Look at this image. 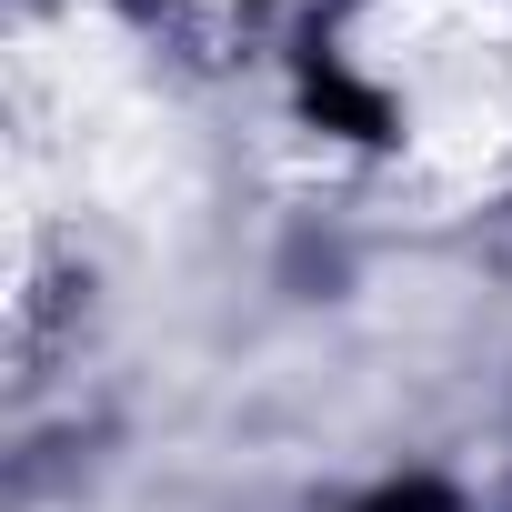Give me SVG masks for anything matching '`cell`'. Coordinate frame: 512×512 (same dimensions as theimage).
<instances>
[{
	"label": "cell",
	"instance_id": "6da1fadb",
	"mask_svg": "<svg viewBox=\"0 0 512 512\" xmlns=\"http://www.w3.org/2000/svg\"><path fill=\"white\" fill-rule=\"evenodd\" d=\"M362 512H452V492H442V482H392V492H372Z\"/></svg>",
	"mask_w": 512,
	"mask_h": 512
}]
</instances>
